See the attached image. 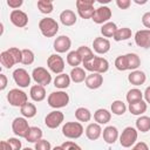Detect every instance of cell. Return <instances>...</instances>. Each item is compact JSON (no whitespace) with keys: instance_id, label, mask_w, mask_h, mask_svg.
I'll use <instances>...</instances> for the list:
<instances>
[{"instance_id":"29","label":"cell","mask_w":150,"mask_h":150,"mask_svg":"<svg viewBox=\"0 0 150 150\" xmlns=\"http://www.w3.org/2000/svg\"><path fill=\"white\" fill-rule=\"evenodd\" d=\"M27 142H30V143H36L38 141L42 139V130L38 127H30L29 130H28V134L27 136L25 137Z\"/></svg>"},{"instance_id":"51","label":"cell","mask_w":150,"mask_h":150,"mask_svg":"<svg viewBox=\"0 0 150 150\" xmlns=\"http://www.w3.org/2000/svg\"><path fill=\"white\" fill-rule=\"evenodd\" d=\"M143 96H144V98H145V102H146V103H150V86L145 88V90H144V93H143Z\"/></svg>"},{"instance_id":"33","label":"cell","mask_w":150,"mask_h":150,"mask_svg":"<svg viewBox=\"0 0 150 150\" xmlns=\"http://www.w3.org/2000/svg\"><path fill=\"white\" fill-rule=\"evenodd\" d=\"M20 112L22 114L23 117H26V118H32V117H34V116L36 115L38 110H36V107H35L34 103L27 102L25 105H22V107L20 108Z\"/></svg>"},{"instance_id":"36","label":"cell","mask_w":150,"mask_h":150,"mask_svg":"<svg viewBox=\"0 0 150 150\" xmlns=\"http://www.w3.org/2000/svg\"><path fill=\"white\" fill-rule=\"evenodd\" d=\"M136 129L141 132H146L150 130V117L141 116L136 120Z\"/></svg>"},{"instance_id":"22","label":"cell","mask_w":150,"mask_h":150,"mask_svg":"<svg viewBox=\"0 0 150 150\" xmlns=\"http://www.w3.org/2000/svg\"><path fill=\"white\" fill-rule=\"evenodd\" d=\"M60 21H61L62 25L69 27V26H73V25L76 23L77 16H76V14H75L73 11H70V9H64V11H62V12L60 13Z\"/></svg>"},{"instance_id":"32","label":"cell","mask_w":150,"mask_h":150,"mask_svg":"<svg viewBox=\"0 0 150 150\" xmlns=\"http://www.w3.org/2000/svg\"><path fill=\"white\" fill-rule=\"evenodd\" d=\"M77 53L80 54V56L82 59V63H87V62L91 61L95 57L93 50L89 47H87V46H80L77 48Z\"/></svg>"},{"instance_id":"54","label":"cell","mask_w":150,"mask_h":150,"mask_svg":"<svg viewBox=\"0 0 150 150\" xmlns=\"http://www.w3.org/2000/svg\"><path fill=\"white\" fill-rule=\"evenodd\" d=\"M52 150H63V148H62L61 145H59V146H55V148H53Z\"/></svg>"},{"instance_id":"10","label":"cell","mask_w":150,"mask_h":150,"mask_svg":"<svg viewBox=\"0 0 150 150\" xmlns=\"http://www.w3.org/2000/svg\"><path fill=\"white\" fill-rule=\"evenodd\" d=\"M111 15H112V12L109 7L107 6H101L98 8L95 9V13L93 15V21L95 23H98V25H104L107 22H109V20L111 19Z\"/></svg>"},{"instance_id":"42","label":"cell","mask_w":150,"mask_h":150,"mask_svg":"<svg viewBox=\"0 0 150 150\" xmlns=\"http://www.w3.org/2000/svg\"><path fill=\"white\" fill-rule=\"evenodd\" d=\"M35 150H52V145L47 139H40L35 143Z\"/></svg>"},{"instance_id":"19","label":"cell","mask_w":150,"mask_h":150,"mask_svg":"<svg viewBox=\"0 0 150 150\" xmlns=\"http://www.w3.org/2000/svg\"><path fill=\"white\" fill-rule=\"evenodd\" d=\"M84 83H86L87 88H89V89H97L103 83V76H102V74H98V73H91V74L87 75Z\"/></svg>"},{"instance_id":"39","label":"cell","mask_w":150,"mask_h":150,"mask_svg":"<svg viewBox=\"0 0 150 150\" xmlns=\"http://www.w3.org/2000/svg\"><path fill=\"white\" fill-rule=\"evenodd\" d=\"M125 111H127V105H125V103H124L123 101L116 100V101H114V102L111 103V112H112V114H115V115H117V116H121V115H123Z\"/></svg>"},{"instance_id":"2","label":"cell","mask_w":150,"mask_h":150,"mask_svg":"<svg viewBox=\"0 0 150 150\" xmlns=\"http://www.w3.org/2000/svg\"><path fill=\"white\" fill-rule=\"evenodd\" d=\"M47 102H48V105L52 108H55V109L64 108L69 103V95L62 90L53 91L52 94H49Z\"/></svg>"},{"instance_id":"26","label":"cell","mask_w":150,"mask_h":150,"mask_svg":"<svg viewBox=\"0 0 150 150\" xmlns=\"http://www.w3.org/2000/svg\"><path fill=\"white\" fill-rule=\"evenodd\" d=\"M69 76H70V80L73 82H75V83H81V82L86 81V79H87L86 70L83 68H81V67L73 68L71 71H70V74H69Z\"/></svg>"},{"instance_id":"34","label":"cell","mask_w":150,"mask_h":150,"mask_svg":"<svg viewBox=\"0 0 150 150\" xmlns=\"http://www.w3.org/2000/svg\"><path fill=\"white\" fill-rule=\"evenodd\" d=\"M131 29L130 28H128V27H122V28H117V30H116V33H115V35H114V40L115 41H125V40H128V39H130L131 38Z\"/></svg>"},{"instance_id":"13","label":"cell","mask_w":150,"mask_h":150,"mask_svg":"<svg viewBox=\"0 0 150 150\" xmlns=\"http://www.w3.org/2000/svg\"><path fill=\"white\" fill-rule=\"evenodd\" d=\"M13 79L14 82L21 88H26L30 84V75L23 68H16L13 71Z\"/></svg>"},{"instance_id":"47","label":"cell","mask_w":150,"mask_h":150,"mask_svg":"<svg viewBox=\"0 0 150 150\" xmlns=\"http://www.w3.org/2000/svg\"><path fill=\"white\" fill-rule=\"evenodd\" d=\"M22 4H23L22 0H7V5L13 9H18Z\"/></svg>"},{"instance_id":"17","label":"cell","mask_w":150,"mask_h":150,"mask_svg":"<svg viewBox=\"0 0 150 150\" xmlns=\"http://www.w3.org/2000/svg\"><path fill=\"white\" fill-rule=\"evenodd\" d=\"M93 48L97 54H105L110 49V41L105 38H96L93 41Z\"/></svg>"},{"instance_id":"41","label":"cell","mask_w":150,"mask_h":150,"mask_svg":"<svg viewBox=\"0 0 150 150\" xmlns=\"http://www.w3.org/2000/svg\"><path fill=\"white\" fill-rule=\"evenodd\" d=\"M34 60H35V55L30 49H27V48L22 49V61H21L22 64H26V66L32 64Z\"/></svg>"},{"instance_id":"4","label":"cell","mask_w":150,"mask_h":150,"mask_svg":"<svg viewBox=\"0 0 150 150\" xmlns=\"http://www.w3.org/2000/svg\"><path fill=\"white\" fill-rule=\"evenodd\" d=\"M7 101L9 102L11 105L21 108L22 105H25L28 102V96L25 91L18 89V88H13L7 94Z\"/></svg>"},{"instance_id":"23","label":"cell","mask_w":150,"mask_h":150,"mask_svg":"<svg viewBox=\"0 0 150 150\" xmlns=\"http://www.w3.org/2000/svg\"><path fill=\"white\" fill-rule=\"evenodd\" d=\"M29 96L35 102L43 101L46 98V89H45V87L43 86H40V84H35V86L30 87Z\"/></svg>"},{"instance_id":"27","label":"cell","mask_w":150,"mask_h":150,"mask_svg":"<svg viewBox=\"0 0 150 150\" xmlns=\"http://www.w3.org/2000/svg\"><path fill=\"white\" fill-rule=\"evenodd\" d=\"M146 108H148V104L145 101L141 100V101H137V102H134V103H129V111L132 114V115H142L143 112L146 111Z\"/></svg>"},{"instance_id":"52","label":"cell","mask_w":150,"mask_h":150,"mask_svg":"<svg viewBox=\"0 0 150 150\" xmlns=\"http://www.w3.org/2000/svg\"><path fill=\"white\" fill-rule=\"evenodd\" d=\"M0 150H11V146L7 141H1L0 143Z\"/></svg>"},{"instance_id":"50","label":"cell","mask_w":150,"mask_h":150,"mask_svg":"<svg viewBox=\"0 0 150 150\" xmlns=\"http://www.w3.org/2000/svg\"><path fill=\"white\" fill-rule=\"evenodd\" d=\"M7 87V77L5 74H0V90H4Z\"/></svg>"},{"instance_id":"25","label":"cell","mask_w":150,"mask_h":150,"mask_svg":"<svg viewBox=\"0 0 150 150\" xmlns=\"http://www.w3.org/2000/svg\"><path fill=\"white\" fill-rule=\"evenodd\" d=\"M94 120L101 125V124H107L108 122H110L111 120V112L107 109H97L95 112H94Z\"/></svg>"},{"instance_id":"44","label":"cell","mask_w":150,"mask_h":150,"mask_svg":"<svg viewBox=\"0 0 150 150\" xmlns=\"http://www.w3.org/2000/svg\"><path fill=\"white\" fill-rule=\"evenodd\" d=\"M115 67H116V69L120 70V71H124V70H127L123 55H120V56L116 57V60H115Z\"/></svg>"},{"instance_id":"49","label":"cell","mask_w":150,"mask_h":150,"mask_svg":"<svg viewBox=\"0 0 150 150\" xmlns=\"http://www.w3.org/2000/svg\"><path fill=\"white\" fill-rule=\"evenodd\" d=\"M131 150H149V146L145 142H138L132 146Z\"/></svg>"},{"instance_id":"12","label":"cell","mask_w":150,"mask_h":150,"mask_svg":"<svg viewBox=\"0 0 150 150\" xmlns=\"http://www.w3.org/2000/svg\"><path fill=\"white\" fill-rule=\"evenodd\" d=\"M11 22L19 28H23L28 25V15L21 9H13L9 14Z\"/></svg>"},{"instance_id":"48","label":"cell","mask_w":150,"mask_h":150,"mask_svg":"<svg viewBox=\"0 0 150 150\" xmlns=\"http://www.w3.org/2000/svg\"><path fill=\"white\" fill-rule=\"evenodd\" d=\"M142 23L144 27H146L148 29H150V12H146L143 14L142 16Z\"/></svg>"},{"instance_id":"21","label":"cell","mask_w":150,"mask_h":150,"mask_svg":"<svg viewBox=\"0 0 150 150\" xmlns=\"http://www.w3.org/2000/svg\"><path fill=\"white\" fill-rule=\"evenodd\" d=\"M102 135V128L98 123H90L86 128V136L90 141H96Z\"/></svg>"},{"instance_id":"38","label":"cell","mask_w":150,"mask_h":150,"mask_svg":"<svg viewBox=\"0 0 150 150\" xmlns=\"http://www.w3.org/2000/svg\"><path fill=\"white\" fill-rule=\"evenodd\" d=\"M125 98H127L128 103H134V102L143 100V93L139 89H137V88H132V89H130L128 91Z\"/></svg>"},{"instance_id":"1","label":"cell","mask_w":150,"mask_h":150,"mask_svg":"<svg viewBox=\"0 0 150 150\" xmlns=\"http://www.w3.org/2000/svg\"><path fill=\"white\" fill-rule=\"evenodd\" d=\"M39 29L46 38H53L59 32V23L53 18H43L39 22Z\"/></svg>"},{"instance_id":"30","label":"cell","mask_w":150,"mask_h":150,"mask_svg":"<svg viewBox=\"0 0 150 150\" xmlns=\"http://www.w3.org/2000/svg\"><path fill=\"white\" fill-rule=\"evenodd\" d=\"M0 62H1V64H2L5 68H7V69H9V68H12L14 64H16L15 59L13 57V55H12L8 50L1 52V54H0Z\"/></svg>"},{"instance_id":"9","label":"cell","mask_w":150,"mask_h":150,"mask_svg":"<svg viewBox=\"0 0 150 150\" xmlns=\"http://www.w3.org/2000/svg\"><path fill=\"white\" fill-rule=\"evenodd\" d=\"M29 128L30 127L28 125V122H27L26 117H16L12 122V130L19 137H23L25 138L27 136V134H28Z\"/></svg>"},{"instance_id":"55","label":"cell","mask_w":150,"mask_h":150,"mask_svg":"<svg viewBox=\"0 0 150 150\" xmlns=\"http://www.w3.org/2000/svg\"><path fill=\"white\" fill-rule=\"evenodd\" d=\"M22 150H35V149H32V148H25V149H22Z\"/></svg>"},{"instance_id":"7","label":"cell","mask_w":150,"mask_h":150,"mask_svg":"<svg viewBox=\"0 0 150 150\" xmlns=\"http://www.w3.org/2000/svg\"><path fill=\"white\" fill-rule=\"evenodd\" d=\"M137 130L132 127H127L124 128V130L122 131L121 136H120V144L123 148H130L131 145H134L137 141Z\"/></svg>"},{"instance_id":"53","label":"cell","mask_w":150,"mask_h":150,"mask_svg":"<svg viewBox=\"0 0 150 150\" xmlns=\"http://www.w3.org/2000/svg\"><path fill=\"white\" fill-rule=\"evenodd\" d=\"M134 2L137 4V5H144V4H146L148 1H146V0H142V1H139V0H134Z\"/></svg>"},{"instance_id":"8","label":"cell","mask_w":150,"mask_h":150,"mask_svg":"<svg viewBox=\"0 0 150 150\" xmlns=\"http://www.w3.org/2000/svg\"><path fill=\"white\" fill-rule=\"evenodd\" d=\"M32 77L33 80L36 82V84H40V86H48L50 82H52V75L50 73L43 68V67H36L33 69L32 71Z\"/></svg>"},{"instance_id":"28","label":"cell","mask_w":150,"mask_h":150,"mask_svg":"<svg viewBox=\"0 0 150 150\" xmlns=\"http://www.w3.org/2000/svg\"><path fill=\"white\" fill-rule=\"evenodd\" d=\"M70 81H71L70 80V76L68 74L62 73V74L56 75V77L54 79V86L56 88H59V89H66V88L69 87Z\"/></svg>"},{"instance_id":"5","label":"cell","mask_w":150,"mask_h":150,"mask_svg":"<svg viewBox=\"0 0 150 150\" xmlns=\"http://www.w3.org/2000/svg\"><path fill=\"white\" fill-rule=\"evenodd\" d=\"M62 134L64 137L70 139H76L82 136L83 127L80 122H67L62 127Z\"/></svg>"},{"instance_id":"11","label":"cell","mask_w":150,"mask_h":150,"mask_svg":"<svg viewBox=\"0 0 150 150\" xmlns=\"http://www.w3.org/2000/svg\"><path fill=\"white\" fill-rule=\"evenodd\" d=\"M47 66L54 74H62L64 70V61L59 54H52L47 59Z\"/></svg>"},{"instance_id":"43","label":"cell","mask_w":150,"mask_h":150,"mask_svg":"<svg viewBox=\"0 0 150 150\" xmlns=\"http://www.w3.org/2000/svg\"><path fill=\"white\" fill-rule=\"evenodd\" d=\"M61 146L63 148V150H82L81 146L73 141H66L61 144Z\"/></svg>"},{"instance_id":"14","label":"cell","mask_w":150,"mask_h":150,"mask_svg":"<svg viewBox=\"0 0 150 150\" xmlns=\"http://www.w3.org/2000/svg\"><path fill=\"white\" fill-rule=\"evenodd\" d=\"M64 120V115L63 112L59 111V110H54V111H50L46 118H45V124L47 125V128L49 129H55L57 128Z\"/></svg>"},{"instance_id":"40","label":"cell","mask_w":150,"mask_h":150,"mask_svg":"<svg viewBox=\"0 0 150 150\" xmlns=\"http://www.w3.org/2000/svg\"><path fill=\"white\" fill-rule=\"evenodd\" d=\"M38 8L42 14H50L54 9L53 2L49 0H39L38 1Z\"/></svg>"},{"instance_id":"37","label":"cell","mask_w":150,"mask_h":150,"mask_svg":"<svg viewBox=\"0 0 150 150\" xmlns=\"http://www.w3.org/2000/svg\"><path fill=\"white\" fill-rule=\"evenodd\" d=\"M67 63L69 66H71L73 68L77 67L80 63H82V59H81L80 54L77 53V50H71L67 54Z\"/></svg>"},{"instance_id":"15","label":"cell","mask_w":150,"mask_h":150,"mask_svg":"<svg viewBox=\"0 0 150 150\" xmlns=\"http://www.w3.org/2000/svg\"><path fill=\"white\" fill-rule=\"evenodd\" d=\"M135 43L142 48H150V29H141L135 33Z\"/></svg>"},{"instance_id":"3","label":"cell","mask_w":150,"mask_h":150,"mask_svg":"<svg viewBox=\"0 0 150 150\" xmlns=\"http://www.w3.org/2000/svg\"><path fill=\"white\" fill-rule=\"evenodd\" d=\"M84 69L91 71V73H98V74H104L109 69V62L107 59L101 57V56H95L91 61L83 63Z\"/></svg>"},{"instance_id":"46","label":"cell","mask_w":150,"mask_h":150,"mask_svg":"<svg viewBox=\"0 0 150 150\" xmlns=\"http://www.w3.org/2000/svg\"><path fill=\"white\" fill-rule=\"evenodd\" d=\"M116 5L121 9H128L131 5V1L130 0H116Z\"/></svg>"},{"instance_id":"16","label":"cell","mask_w":150,"mask_h":150,"mask_svg":"<svg viewBox=\"0 0 150 150\" xmlns=\"http://www.w3.org/2000/svg\"><path fill=\"white\" fill-rule=\"evenodd\" d=\"M71 47V40L67 35H60L54 40V49L56 53H66Z\"/></svg>"},{"instance_id":"24","label":"cell","mask_w":150,"mask_h":150,"mask_svg":"<svg viewBox=\"0 0 150 150\" xmlns=\"http://www.w3.org/2000/svg\"><path fill=\"white\" fill-rule=\"evenodd\" d=\"M146 80V75L142 70H132L128 75V81L134 86H142Z\"/></svg>"},{"instance_id":"20","label":"cell","mask_w":150,"mask_h":150,"mask_svg":"<svg viewBox=\"0 0 150 150\" xmlns=\"http://www.w3.org/2000/svg\"><path fill=\"white\" fill-rule=\"evenodd\" d=\"M103 141L108 144H114L118 138V130L114 125H108L103 129Z\"/></svg>"},{"instance_id":"45","label":"cell","mask_w":150,"mask_h":150,"mask_svg":"<svg viewBox=\"0 0 150 150\" xmlns=\"http://www.w3.org/2000/svg\"><path fill=\"white\" fill-rule=\"evenodd\" d=\"M7 142L11 146V150H21V142L18 138L11 137V138L7 139Z\"/></svg>"},{"instance_id":"6","label":"cell","mask_w":150,"mask_h":150,"mask_svg":"<svg viewBox=\"0 0 150 150\" xmlns=\"http://www.w3.org/2000/svg\"><path fill=\"white\" fill-rule=\"evenodd\" d=\"M94 0H77L76 1V8L77 13L82 19H91L95 8H94Z\"/></svg>"},{"instance_id":"31","label":"cell","mask_w":150,"mask_h":150,"mask_svg":"<svg viewBox=\"0 0 150 150\" xmlns=\"http://www.w3.org/2000/svg\"><path fill=\"white\" fill-rule=\"evenodd\" d=\"M116 30H117V26H116L115 22H111V21L104 23V25L101 27V34H102L103 38H105V39H107V38H114Z\"/></svg>"},{"instance_id":"18","label":"cell","mask_w":150,"mask_h":150,"mask_svg":"<svg viewBox=\"0 0 150 150\" xmlns=\"http://www.w3.org/2000/svg\"><path fill=\"white\" fill-rule=\"evenodd\" d=\"M123 57L127 70H137V68L141 66V59L135 53H128L123 55Z\"/></svg>"},{"instance_id":"35","label":"cell","mask_w":150,"mask_h":150,"mask_svg":"<svg viewBox=\"0 0 150 150\" xmlns=\"http://www.w3.org/2000/svg\"><path fill=\"white\" fill-rule=\"evenodd\" d=\"M75 117L79 122H89L91 118V112L84 107H80L75 110Z\"/></svg>"}]
</instances>
